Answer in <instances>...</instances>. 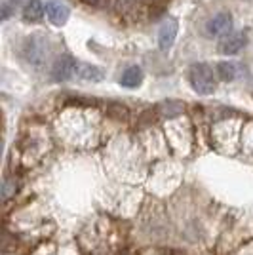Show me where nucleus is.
<instances>
[{
    "label": "nucleus",
    "instance_id": "39448f33",
    "mask_svg": "<svg viewBox=\"0 0 253 255\" xmlns=\"http://www.w3.org/2000/svg\"><path fill=\"white\" fill-rule=\"evenodd\" d=\"M248 44V34L242 31H236V32H229L225 34L219 42V52L223 55H236L244 50V46Z\"/></svg>",
    "mask_w": 253,
    "mask_h": 255
},
{
    "label": "nucleus",
    "instance_id": "9d476101",
    "mask_svg": "<svg viewBox=\"0 0 253 255\" xmlns=\"http://www.w3.org/2000/svg\"><path fill=\"white\" fill-rule=\"evenodd\" d=\"M143 82V71L139 69L137 65H133V67H127L126 71L122 73L120 76V86H124V88H139Z\"/></svg>",
    "mask_w": 253,
    "mask_h": 255
},
{
    "label": "nucleus",
    "instance_id": "ddd939ff",
    "mask_svg": "<svg viewBox=\"0 0 253 255\" xmlns=\"http://www.w3.org/2000/svg\"><path fill=\"white\" fill-rule=\"evenodd\" d=\"M15 6H17V2L13 4V2H10V0H6V2L2 4V21H6L11 13L15 11Z\"/></svg>",
    "mask_w": 253,
    "mask_h": 255
},
{
    "label": "nucleus",
    "instance_id": "f257e3e1",
    "mask_svg": "<svg viewBox=\"0 0 253 255\" xmlns=\"http://www.w3.org/2000/svg\"><path fill=\"white\" fill-rule=\"evenodd\" d=\"M217 73H213L208 63H194L189 69V82L190 88L198 94V96H211L217 88V80H215Z\"/></svg>",
    "mask_w": 253,
    "mask_h": 255
},
{
    "label": "nucleus",
    "instance_id": "1a4fd4ad",
    "mask_svg": "<svg viewBox=\"0 0 253 255\" xmlns=\"http://www.w3.org/2000/svg\"><path fill=\"white\" fill-rule=\"evenodd\" d=\"M44 13H46V6L42 0H27L25 8H23V17L27 23H38L42 21Z\"/></svg>",
    "mask_w": 253,
    "mask_h": 255
},
{
    "label": "nucleus",
    "instance_id": "20e7f679",
    "mask_svg": "<svg viewBox=\"0 0 253 255\" xmlns=\"http://www.w3.org/2000/svg\"><path fill=\"white\" fill-rule=\"evenodd\" d=\"M46 17L53 27H63L71 17V10L63 0H48L46 2Z\"/></svg>",
    "mask_w": 253,
    "mask_h": 255
},
{
    "label": "nucleus",
    "instance_id": "f8f14e48",
    "mask_svg": "<svg viewBox=\"0 0 253 255\" xmlns=\"http://www.w3.org/2000/svg\"><path fill=\"white\" fill-rule=\"evenodd\" d=\"M162 111H164V115H166V117H177L179 113H183V107H181V103L168 101V103H164V105H162Z\"/></svg>",
    "mask_w": 253,
    "mask_h": 255
},
{
    "label": "nucleus",
    "instance_id": "9b49d317",
    "mask_svg": "<svg viewBox=\"0 0 253 255\" xmlns=\"http://www.w3.org/2000/svg\"><path fill=\"white\" fill-rule=\"evenodd\" d=\"M215 73H217V76L221 78L223 82H232V80L238 76V73H236V65L231 63V61H221V63H217Z\"/></svg>",
    "mask_w": 253,
    "mask_h": 255
},
{
    "label": "nucleus",
    "instance_id": "f03ea898",
    "mask_svg": "<svg viewBox=\"0 0 253 255\" xmlns=\"http://www.w3.org/2000/svg\"><path fill=\"white\" fill-rule=\"evenodd\" d=\"M23 57L32 67H42L50 53V42L42 34H31L23 42Z\"/></svg>",
    "mask_w": 253,
    "mask_h": 255
},
{
    "label": "nucleus",
    "instance_id": "6e6552de",
    "mask_svg": "<svg viewBox=\"0 0 253 255\" xmlns=\"http://www.w3.org/2000/svg\"><path fill=\"white\" fill-rule=\"evenodd\" d=\"M76 78L84 80V82H101L105 78V71L97 65H88V63H78L76 67Z\"/></svg>",
    "mask_w": 253,
    "mask_h": 255
},
{
    "label": "nucleus",
    "instance_id": "0eeeda50",
    "mask_svg": "<svg viewBox=\"0 0 253 255\" xmlns=\"http://www.w3.org/2000/svg\"><path fill=\"white\" fill-rule=\"evenodd\" d=\"M177 31H179V23L173 17H168L166 21L162 23L158 31V46L162 52H168L169 48L173 46L175 38H177Z\"/></svg>",
    "mask_w": 253,
    "mask_h": 255
},
{
    "label": "nucleus",
    "instance_id": "7ed1b4c3",
    "mask_svg": "<svg viewBox=\"0 0 253 255\" xmlns=\"http://www.w3.org/2000/svg\"><path fill=\"white\" fill-rule=\"evenodd\" d=\"M76 67H78V61L74 57L61 55V57L55 59V63L52 67V78L55 82H65V80H69L76 75Z\"/></svg>",
    "mask_w": 253,
    "mask_h": 255
},
{
    "label": "nucleus",
    "instance_id": "423d86ee",
    "mask_svg": "<svg viewBox=\"0 0 253 255\" xmlns=\"http://www.w3.org/2000/svg\"><path fill=\"white\" fill-rule=\"evenodd\" d=\"M231 29H232V15L231 13H227V11H221V13H217V15L210 17V19L206 21V27H204V31H206L208 36L229 34Z\"/></svg>",
    "mask_w": 253,
    "mask_h": 255
},
{
    "label": "nucleus",
    "instance_id": "4468645a",
    "mask_svg": "<svg viewBox=\"0 0 253 255\" xmlns=\"http://www.w3.org/2000/svg\"><path fill=\"white\" fill-rule=\"evenodd\" d=\"M86 2H88V4H95V6L99 4V0H86Z\"/></svg>",
    "mask_w": 253,
    "mask_h": 255
}]
</instances>
